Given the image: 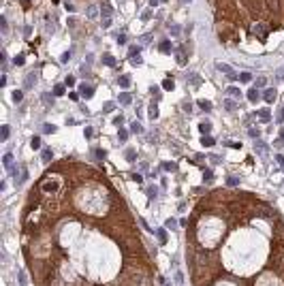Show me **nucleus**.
<instances>
[{
  "mask_svg": "<svg viewBox=\"0 0 284 286\" xmlns=\"http://www.w3.org/2000/svg\"><path fill=\"white\" fill-rule=\"evenodd\" d=\"M216 68L220 70V73H224L228 79H237V77H239V75H237L235 70L231 68V66H228V64H222V62H218V64H216Z\"/></svg>",
  "mask_w": 284,
  "mask_h": 286,
  "instance_id": "nucleus-1",
  "label": "nucleus"
},
{
  "mask_svg": "<svg viewBox=\"0 0 284 286\" xmlns=\"http://www.w3.org/2000/svg\"><path fill=\"white\" fill-rule=\"evenodd\" d=\"M252 32L259 37V41H265V39H267V28H265L263 24H256L254 28H252Z\"/></svg>",
  "mask_w": 284,
  "mask_h": 286,
  "instance_id": "nucleus-2",
  "label": "nucleus"
},
{
  "mask_svg": "<svg viewBox=\"0 0 284 286\" xmlns=\"http://www.w3.org/2000/svg\"><path fill=\"white\" fill-rule=\"evenodd\" d=\"M92 94H94V88L92 86H86V83L79 86V96L81 98H92Z\"/></svg>",
  "mask_w": 284,
  "mask_h": 286,
  "instance_id": "nucleus-3",
  "label": "nucleus"
},
{
  "mask_svg": "<svg viewBox=\"0 0 284 286\" xmlns=\"http://www.w3.org/2000/svg\"><path fill=\"white\" fill-rule=\"evenodd\" d=\"M276 90H273V88H267V90H265L263 92V98H265V103H273V101H276Z\"/></svg>",
  "mask_w": 284,
  "mask_h": 286,
  "instance_id": "nucleus-4",
  "label": "nucleus"
},
{
  "mask_svg": "<svg viewBox=\"0 0 284 286\" xmlns=\"http://www.w3.org/2000/svg\"><path fill=\"white\" fill-rule=\"evenodd\" d=\"M261 96H263V94H259V90H256V88H252V90H248V101H250V103H256V101H259Z\"/></svg>",
  "mask_w": 284,
  "mask_h": 286,
  "instance_id": "nucleus-5",
  "label": "nucleus"
},
{
  "mask_svg": "<svg viewBox=\"0 0 284 286\" xmlns=\"http://www.w3.org/2000/svg\"><path fill=\"white\" fill-rule=\"evenodd\" d=\"M156 237H158V241H160V246L167 244V231H164V229H156Z\"/></svg>",
  "mask_w": 284,
  "mask_h": 286,
  "instance_id": "nucleus-6",
  "label": "nucleus"
},
{
  "mask_svg": "<svg viewBox=\"0 0 284 286\" xmlns=\"http://www.w3.org/2000/svg\"><path fill=\"white\" fill-rule=\"evenodd\" d=\"M254 149L259 152L261 156H265V154H267V145H265L263 141H256V143H254Z\"/></svg>",
  "mask_w": 284,
  "mask_h": 286,
  "instance_id": "nucleus-7",
  "label": "nucleus"
},
{
  "mask_svg": "<svg viewBox=\"0 0 284 286\" xmlns=\"http://www.w3.org/2000/svg\"><path fill=\"white\" fill-rule=\"evenodd\" d=\"M117 86H120V88H128V86H130V77H128V75L117 77Z\"/></svg>",
  "mask_w": 284,
  "mask_h": 286,
  "instance_id": "nucleus-8",
  "label": "nucleus"
},
{
  "mask_svg": "<svg viewBox=\"0 0 284 286\" xmlns=\"http://www.w3.org/2000/svg\"><path fill=\"white\" fill-rule=\"evenodd\" d=\"M2 165H4V169H11L13 167V156L11 154H4L2 156Z\"/></svg>",
  "mask_w": 284,
  "mask_h": 286,
  "instance_id": "nucleus-9",
  "label": "nucleus"
},
{
  "mask_svg": "<svg viewBox=\"0 0 284 286\" xmlns=\"http://www.w3.org/2000/svg\"><path fill=\"white\" fill-rule=\"evenodd\" d=\"M148 115H150L152 120H156V118H158V107H156V103H152V105H150V111H148Z\"/></svg>",
  "mask_w": 284,
  "mask_h": 286,
  "instance_id": "nucleus-10",
  "label": "nucleus"
},
{
  "mask_svg": "<svg viewBox=\"0 0 284 286\" xmlns=\"http://www.w3.org/2000/svg\"><path fill=\"white\" fill-rule=\"evenodd\" d=\"M226 94L231 96V98H237V96H239V88H235V86H228V88H226Z\"/></svg>",
  "mask_w": 284,
  "mask_h": 286,
  "instance_id": "nucleus-11",
  "label": "nucleus"
},
{
  "mask_svg": "<svg viewBox=\"0 0 284 286\" xmlns=\"http://www.w3.org/2000/svg\"><path fill=\"white\" fill-rule=\"evenodd\" d=\"M199 130L203 132V135H207V132L212 130V124H209V122H201V124H199Z\"/></svg>",
  "mask_w": 284,
  "mask_h": 286,
  "instance_id": "nucleus-12",
  "label": "nucleus"
},
{
  "mask_svg": "<svg viewBox=\"0 0 284 286\" xmlns=\"http://www.w3.org/2000/svg\"><path fill=\"white\" fill-rule=\"evenodd\" d=\"M51 156H53V154H51V149H49V147H45V149H43V154H41L43 162H49V160H51Z\"/></svg>",
  "mask_w": 284,
  "mask_h": 286,
  "instance_id": "nucleus-13",
  "label": "nucleus"
},
{
  "mask_svg": "<svg viewBox=\"0 0 284 286\" xmlns=\"http://www.w3.org/2000/svg\"><path fill=\"white\" fill-rule=\"evenodd\" d=\"M259 118H261L263 122H269V118H271V113H269L267 109H259Z\"/></svg>",
  "mask_w": 284,
  "mask_h": 286,
  "instance_id": "nucleus-14",
  "label": "nucleus"
},
{
  "mask_svg": "<svg viewBox=\"0 0 284 286\" xmlns=\"http://www.w3.org/2000/svg\"><path fill=\"white\" fill-rule=\"evenodd\" d=\"M158 49H160L162 53H169V51H171V41H162Z\"/></svg>",
  "mask_w": 284,
  "mask_h": 286,
  "instance_id": "nucleus-15",
  "label": "nucleus"
},
{
  "mask_svg": "<svg viewBox=\"0 0 284 286\" xmlns=\"http://www.w3.org/2000/svg\"><path fill=\"white\" fill-rule=\"evenodd\" d=\"M34 83H36V75H34V73H30L28 77H26V88H32Z\"/></svg>",
  "mask_w": 284,
  "mask_h": 286,
  "instance_id": "nucleus-16",
  "label": "nucleus"
},
{
  "mask_svg": "<svg viewBox=\"0 0 284 286\" xmlns=\"http://www.w3.org/2000/svg\"><path fill=\"white\" fill-rule=\"evenodd\" d=\"M130 132H137V135H139V132H143V126H141L139 122H133L130 124Z\"/></svg>",
  "mask_w": 284,
  "mask_h": 286,
  "instance_id": "nucleus-17",
  "label": "nucleus"
},
{
  "mask_svg": "<svg viewBox=\"0 0 284 286\" xmlns=\"http://www.w3.org/2000/svg\"><path fill=\"white\" fill-rule=\"evenodd\" d=\"M30 147H32V149H39V147H41V137H32Z\"/></svg>",
  "mask_w": 284,
  "mask_h": 286,
  "instance_id": "nucleus-18",
  "label": "nucleus"
},
{
  "mask_svg": "<svg viewBox=\"0 0 284 286\" xmlns=\"http://www.w3.org/2000/svg\"><path fill=\"white\" fill-rule=\"evenodd\" d=\"M22 98H24V92L22 90H15L13 92V103H22Z\"/></svg>",
  "mask_w": 284,
  "mask_h": 286,
  "instance_id": "nucleus-19",
  "label": "nucleus"
},
{
  "mask_svg": "<svg viewBox=\"0 0 284 286\" xmlns=\"http://www.w3.org/2000/svg\"><path fill=\"white\" fill-rule=\"evenodd\" d=\"M120 103H122V105H128V103H130V94H128V92H122V94H120Z\"/></svg>",
  "mask_w": 284,
  "mask_h": 286,
  "instance_id": "nucleus-20",
  "label": "nucleus"
},
{
  "mask_svg": "<svg viewBox=\"0 0 284 286\" xmlns=\"http://www.w3.org/2000/svg\"><path fill=\"white\" fill-rule=\"evenodd\" d=\"M226 184H228V186H237V184H239V177L228 175V177H226Z\"/></svg>",
  "mask_w": 284,
  "mask_h": 286,
  "instance_id": "nucleus-21",
  "label": "nucleus"
},
{
  "mask_svg": "<svg viewBox=\"0 0 284 286\" xmlns=\"http://www.w3.org/2000/svg\"><path fill=\"white\" fill-rule=\"evenodd\" d=\"M199 107L203 111H209V109H212V103H209V101H199Z\"/></svg>",
  "mask_w": 284,
  "mask_h": 286,
  "instance_id": "nucleus-22",
  "label": "nucleus"
},
{
  "mask_svg": "<svg viewBox=\"0 0 284 286\" xmlns=\"http://www.w3.org/2000/svg\"><path fill=\"white\" fill-rule=\"evenodd\" d=\"M156 194H158V188H156V186H150V188H148V196H150V199H156Z\"/></svg>",
  "mask_w": 284,
  "mask_h": 286,
  "instance_id": "nucleus-23",
  "label": "nucleus"
},
{
  "mask_svg": "<svg viewBox=\"0 0 284 286\" xmlns=\"http://www.w3.org/2000/svg\"><path fill=\"white\" fill-rule=\"evenodd\" d=\"M201 143H203L205 147H212V145H214V139H212V137H205V135H203V139H201Z\"/></svg>",
  "mask_w": 284,
  "mask_h": 286,
  "instance_id": "nucleus-24",
  "label": "nucleus"
},
{
  "mask_svg": "<svg viewBox=\"0 0 284 286\" xmlns=\"http://www.w3.org/2000/svg\"><path fill=\"white\" fill-rule=\"evenodd\" d=\"M103 62H105V64H107V66H113V64H115V60H113V56H109V53H107V56H103Z\"/></svg>",
  "mask_w": 284,
  "mask_h": 286,
  "instance_id": "nucleus-25",
  "label": "nucleus"
},
{
  "mask_svg": "<svg viewBox=\"0 0 284 286\" xmlns=\"http://www.w3.org/2000/svg\"><path fill=\"white\" fill-rule=\"evenodd\" d=\"M239 81L250 83V81H252V75H250V73H241V75H239Z\"/></svg>",
  "mask_w": 284,
  "mask_h": 286,
  "instance_id": "nucleus-26",
  "label": "nucleus"
},
{
  "mask_svg": "<svg viewBox=\"0 0 284 286\" xmlns=\"http://www.w3.org/2000/svg\"><path fill=\"white\" fill-rule=\"evenodd\" d=\"M26 180H28V169L22 167V177H19V182H17V184H24Z\"/></svg>",
  "mask_w": 284,
  "mask_h": 286,
  "instance_id": "nucleus-27",
  "label": "nucleus"
},
{
  "mask_svg": "<svg viewBox=\"0 0 284 286\" xmlns=\"http://www.w3.org/2000/svg\"><path fill=\"white\" fill-rule=\"evenodd\" d=\"M224 107H226V111H235V103L228 98V101H224Z\"/></svg>",
  "mask_w": 284,
  "mask_h": 286,
  "instance_id": "nucleus-28",
  "label": "nucleus"
},
{
  "mask_svg": "<svg viewBox=\"0 0 284 286\" xmlns=\"http://www.w3.org/2000/svg\"><path fill=\"white\" fill-rule=\"evenodd\" d=\"M113 107H115L113 103H105V105H103V111H105V113H111V111H113Z\"/></svg>",
  "mask_w": 284,
  "mask_h": 286,
  "instance_id": "nucleus-29",
  "label": "nucleus"
},
{
  "mask_svg": "<svg viewBox=\"0 0 284 286\" xmlns=\"http://www.w3.org/2000/svg\"><path fill=\"white\" fill-rule=\"evenodd\" d=\"M103 17H111V6L109 4H103Z\"/></svg>",
  "mask_w": 284,
  "mask_h": 286,
  "instance_id": "nucleus-30",
  "label": "nucleus"
},
{
  "mask_svg": "<svg viewBox=\"0 0 284 286\" xmlns=\"http://www.w3.org/2000/svg\"><path fill=\"white\" fill-rule=\"evenodd\" d=\"M64 94V86H56L53 88V96H62Z\"/></svg>",
  "mask_w": 284,
  "mask_h": 286,
  "instance_id": "nucleus-31",
  "label": "nucleus"
},
{
  "mask_svg": "<svg viewBox=\"0 0 284 286\" xmlns=\"http://www.w3.org/2000/svg\"><path fill=\"white\" fill-rule=\"evenodd\" d=\"M117 137H120V141H126V139H128V130L120 128V132H117Z\"/></svg>",
  "mask_w": 284,
  "mask_h": 286,
  "instance_id": "nucleus-32",
  "label": "nucleus"
},
{
  "mask_svg": "<svg viewBox=\"0 0 284 286\" xmlns=\"http://www.w3.org/2000/svg\"><path fill=\"white\" fill-rule=\"evenodd\" d=\"M162 88H164V90H171V88H173V79H164V81H162Z\"/></svg>",
  "mask_w": 284,
  "mask_h": 286,
  "instance_id": "nucleus-33",
  "label": "nucleus"
},
{
  "mask_svg": "<svg viewBox=\"0 0 284 286\" xmlns=\"http://www.w3.org/2000/svg\"><path fill=\"white\" fill-rule=\"evenodd\" d=\"M126 160H128V162L135 160V149H126Z\"/></svg>",
  "mask_w": 284,
  "mask_h": 286,
  "instance_id": "nucleus-34",
  "label": "nucleus"
},
{
  "mask_svg": "<svg viewBox=\"0 0 284 286\" xmlns=\"http://www.w3.org/2000/svg\"><path fill=\"white\" fill-rule=\"evenodd\" d=\"M43 103H47V105H49V103H53V96L45 92V94H43Z\"/></svg>",
  "mask_w": 284,
  "mask_h": 286,
  "instance_id": "nucleus-35",
  "label": "nucleus"
},
{
  "mask_svg": "<svg viewBox=\"0 0 284 286\" xmlns=\"http://www.w3.org/2000/svg\"><path fill=\"white\" fill-rule=\"evenodd\" d=\"M164 226H167V229H175V226H177V222L173 220V218H169V220H167V224H164Z\"/></svg>",
  "mask_w": 284,
  "mask_h": 286,
  "instance_id": "nucleus-36",
  "label": "nucleus"
},
{
  "mask_svg": "<svg viewBox=\"0 0 284 286\" xmlns=\"http://www.w3.org/2000/svg\"><path fill=\"white\" fill-rule=\"evenodd\" d=\"M28 282H26V273L24 271H19V286H26Z\"/></svg>",
  "mask_w": 284,
  "mask_h": 286,
  "instance_id": "nucleus-37",
  "label": "nucleus"
},
{
  "mask_svg": "<svg viewBox=\"0 0 284 286\" xmlns=\"http://www.w3.org/2000/svg\"><path fill=\"white\" fill-rule=\"evenodd\" d=\"M130 177H133V182H137V184H141V182H143V177H141L139 173H133Z\"/></svg>",
  "mask_w": 284,
  "mask_h": 286,
  "instance_id": "nucleus-38",
  "label": "nucleus"
},
{
  "mask_svg": "<svg viewBox=\"0 0 284 286\" xmlns=\"http://www.w3.org/2000/svg\"><path fill=\"white\" fill-rule=\"evenodd\" d=\"M53 130H56V126H51V124H45L43 126V132H53Z\"/></svg>",
  "mask_w": 284,
  "mask_h": 286,
  "instance_id": "nucleus-39",
  "label": "nucleus"
},
{
  "mask_svg": "<svg viewBox=\"0 0 284 286\" xmlns=\"http://www.w3.org/2000/svg\"><path fill=\"white\" fill-rule=\"evenodd\" d=\"M111 26V17H103V28H109Z\"/></svg>",
  "mask_w": 284,
  "mask_h": 286,
  "instance_id": "nucleus-40",
  "label": "nucleus"
},
{
  "mask_svg": "<svg viewBox=\"0 0 284 286\" xmlns=\"http://www.w3.org/2000/svg\"><path fill=\"white\" fill-rule=\"evenodd\" d=\"M9 132H11V130H9V126H2V139L4 141L9 139Z\"/></svg>",
  "mask_w": 284,
  "mask_h": 286,
  "instance_id": "nucleus-41",
  "label": "nucleus"
},
{
  "mask_svg": "<svg viewBox=\"0 0 284 286\" xmlns=\"http://www.w3.org/2000/svg\"><path fill=\"white\" fill-rule=\"evenodd\" d=\"M130 62H133V64H135V66H139V64H141V62H143V60H141L139 56H135V58H130Z\"/></svg>",
  "mask_w": 284,
  "mask_h": 286,
  "instance_id": "nucleus-42",
  "label": "nucleus"
},
{
  "mask_svg": "<svg viewBox=\"0 0 284 286\" xmlns=\"http://www.w3.org/2000/svg\"><path fill=\"white\" fill-rule=\"evenodd\" d=\"M71 60V51H66V53H62V58H60V62H68Z\"/></svg>",
  "mask_w": 284,
  "mask_h": 286,
  "instance_id": "nucleus-43",
  "label": "nucleus"
},
{
  "mask_svg": "<svg viewBox=\"0 0 284 286\" xmlns=\"http://www.w3.org/2000/svg\"><path fill=\"white\" fill-rule=\"evenodd\" d=\"M177 64H186V58H184V53H177Z\"/></svg>",
  "mask_w": 284,
  "mask_h": 286,
  "instance_id": "nucleus-44",
  "label": "nucleus"
},
{
  "mask_svg": "<svg viewBox=\"0 0 284 286\" xmlns=\"http://www.w3.org/2000/svg\"><path fill=\"white\" fill-rule=\"evenodd\" d=\"M164 169H167V171H175V162H167Z\"/></svg>",
  "mask_w": 284,
  "mask_h": 286,
  "instance_id": "nucleus-45",
  "label": "nucleus"
},
{
  "mask_svg": "<svg viewBox=\"0 0 284 286\" xmlns=\"http://www.w3.org/2000/svg\"><path fill=\"white\" fill-rule=\"evenodd\" d=\"M212 180H214V175H212V171L207 169V171H205V182H212Z\"/></svg>",
  "mask_w": 284,
  "mask_h": 286,
  "instance_id": "nucleus-46",
  "label": "nucleus"
},
{
  "mask_svg": "<svg viewBox=\"0 0 284 286\" xmlns=\"http://www.w3.org/2000/svg\"><path fill=\"white\" fill-rule=\"evenodd\" d=\"M175 282H177V284H184L186 280H184V275H182V273H177V275H175Z\"/></svg>",
  "mask_w": 284,
  "mask_h": 286,
  "instance_id": "nucleus-47",
  "label": "nucleus"
},
{
  "mask_svg": "<svg viewBox=\"0 0 284 286\" xmlns=\"http://www.w3.org/2000/svg\"><path fill=\"white\" fill-rule=\"evenodd\" d=\"M276 162H278V165H282V167H284V156H282V154H278V156H276Z\"/></svg>",
  "mask_w": 284,
  "mask_h": 286,
  "instance_id": "nucleus-48",
  "label": "nucleus"
},
{
  "mask_svg": "<svg viewBox=\"0 0 284 286\" xmlns=\"http://www.w3.org/2000/svg\"><path fill=\"white\" fill-rule=\"evenodd\" d=\"M278 122H284V107L278 111Z\"/></svg>",
  "mask_w": 284,
  "mask_h": 286,
  "instance_id": "nucleus-49",
  "label": "nucleus"
},
{
  "mask_svg": "<svg viewBox=\"0 0 284 286\" xmlns=\"http://www.w3.org/2000/svg\"><path fill=\"white\" fill-rule=\"evenodd\" d=\"M0 24H2V26H0V28H2V32H6V19H4V17H0Z\"/></svg>",
  "mask_w": 284,
  "mask_h": 286,
  "instance_id": "nucleus-50",
  "label": "nucleus"
},
{
  "mask_svg": "<svg viewBox=\"0 0 284 286\" xmlns=\"http://www.w3.org/2000/svg\"><path fill=\"white\" fill-rule=\"evenodd\" d=\"M117 43H120V45H124V43H126V34H120V37H117Z\"/></svg>",
  "mask_w": 284,
  "mask_h": 286,
  "instance_id": "nucleus-51",
  "label": "nucleus"
},
{
  "mask_svg": "<svg viewBox=\"0 0 284 286\" xmlns=\"http://www.w3.org/2000/svg\"><path fill=\"white\" fill-rule=\"evenodd\" d=\"M226 145H228V147H241V143H235V141H228V143H226Z\"/></svg>",
  "mask_w": 284,
  "mask_h": 286,
  "instance_id": "nucleus-52",
  "label": "nucleus"
},
{
  "mask_svg": "<svg viewBox=\"0 0 284 286\" xmlns=\"http://www.w3.org/2000/svg\"><path fill=\"white\" fill-rule=\"evenodd\" d=\"M88 15H90V17H94V15H96V9H94V6H90V9H88Z\"/></svg>",
  "mask_w": 284,
  "mask_h": 286,
  "instance_id": "nucleus-53",
  "label": "nucleus"
},
{
  "mask_svg": "<svg viewBox=\"0 0 284 286\" xmlns=\"http://www.w3.org/2000/svg\"><path fill=\"white\" fill-rule=\"evenodd\" d=\"M122 122H124V118H122V115H117V118L113 120V124H117V126H120V124H122Z\"/></svg>",
  "mask_w": 284,
  "mask_h": 286,
  "instance_id": "nucleus-54",
  "label": "nucleus"
},
{
  "mask_svg": "<svg viewBox=\"0 0 284 286\" xmlns=\"http://www.w3.org/2000/svg\"><path fill=\"white\" fill-rule=\"evenodd\" d=\"M66 86H75V77H66Z\"/></svg>",
  "mask_w": 284,
  "mask_h": 286,
  "instance_id": "nucleus-55",
  "label": "nucleus"
},
{
  "mask_svg": "<svg viewBox=\"0 0 284 286\" xmlns=\"http://www.w3.org/2000/svg\"><path fill=\"white\" fill-rule=\"evenodd\" d=\"M184 111H186V113H190V111H192V105H190V103H186V105H184Z\"/></svg>",
  "mask_w": 284,
  "mask_h": 286,
  "instance_id": "nucleus-56",
  "label": "nucleus"
},
{
  "mask_svg": "<svg viewBox=\"0 0 284 286\" xmlns=\"http://www.w3.org/2000/svg\"><path fill=\"white\" fill-rule=\"evenodd\" d=\"M248 135H250V137H256V139H259V130H254V128H252V130L248 132Z\"/></svg>",
  "mask_w": 284,
  "mask_h": 286,
  "instance_id": "nucleus-57",
  "label": "nucleus"
},
{
  "mask_svg": "<svg viewBox=\"0 0 284 286\" xmlns=\"http://www.w3.org/2000/svg\"><path fill=\"white\" fill-rule=\"evenodd\" d=\"M15 64H24V56H17L15 58Z\"/></svg>",
  "mask_w": 284,
  "mask_h": 286,
  "instance_id": "nucleus-58",
  "label": "nucleus"
},
{
  "mask_svg": "<svg viewBox=\"0 0 284 286\" xmlns=\"http://www.w3.org/2000/svg\"><path fill=\"white\" fill-rule=\"evenodd\" d=\"M273 145H276V147H282V145H284V141H282V139H276V143H273Z\"/></svg>",
  "mask_w": 284,
  "mask_h": 286,
  "instance_id": "nucleus-59",
  "label": "nucleus"
},
{
  "mask_svg": "<svg viewBox=\"0 0 284 286\" xmlns=\"http://www.w3.org/2000/svg\"><path fill=\"white\" fill-rule=\"evenodd\" d=\"M158 2L160 0H150V6H158Z\"/></svg>",
  "mask_w": 284,
  "mask_h": 286,
  "instance_id": "nucleus-60",
  "label": "nucleus"
},
{
  "mask_svg": "<svg viewBox=\"0 0 284 286\" xmlns=\"http://www.w3.org/2000/svg\"><path fill=\"white\" fill-rule=\"evenodd\" d=\"M280 139H282V141H284V126H282V128H280Z\"/></svg>",
  "mask_w": 284,
  "mask_h": 286,
  "instance_id": "nucleus-61",
  "label": "nucleus"
},
{
  "mask_svg": "<svg viewBox=\"0 0 284 286\" xmlns=\"http://www.w3.org/2000/svg\"><path fill=\"white\" fill-rule=\"evenodd\" d=\"M184 2H190V0H184Z\"/></svg>",
  "mask_w": 284,
  "mask_h": 286,
  "instance_id": "nucleus-62",
  "label": "nucleus"
},
{
  "mask_svg": "<svg viewBox=\"0 0 284 286\" xmlns=\"http://www.w3.org/2000/svg\"><path fill=\"white\" fill-rule=\"evenodd\" d=\"M162 2H164V0H162Z\"/></svg>",
  "mask_w": 284,
  "mask_h": 286,
  "instance_id": "nucleus-63",
  "label": "nucleus"
}]
</instances>
